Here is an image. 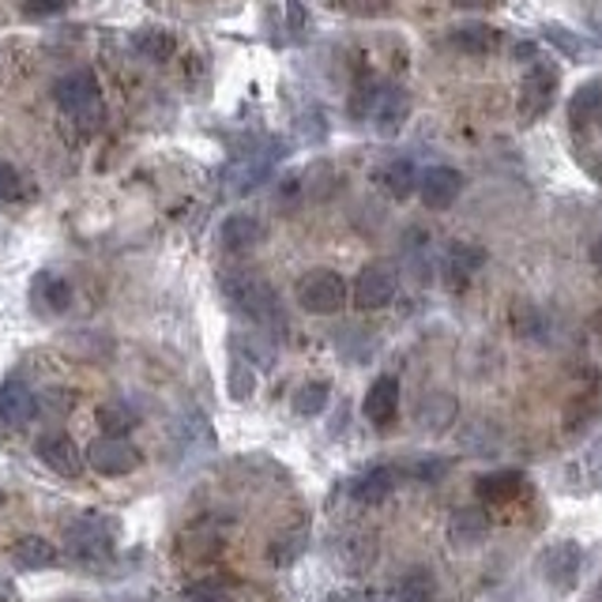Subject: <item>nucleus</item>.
Masks as SVG:
<instances>
[{"label":"nucleus","mask_w":602,"mask_h":602,"mask_svg":"<svg viewBox=\"0 0 602 602\" xmlns=\"http://www.w3.org/2000/svg\"><path fill=\"white\" fill-rule=\"evenodd\" d=\"M418 193H422V204L426 207L444 211V207H452L460 200L463 177H460V170H452V166H430V170L418 177Z\"/></svg>","instance_id":"4468645a"},{"label":"nucleus","mask_w":602,"mask_h":602,"mask_svg":"<svg viewBox=\"0 0 602 602\" xmlns=\"http://www.w3.org/2000/svg\"><path fill=\"white\" fill-rule=\"evenodd\" d=\"M230 396L234 399H249L253 396V369L245 362L230 365Z\"/></svg>","instance_id":"2f4dec72"},{"label":"nucleus","mask_w":602,"mask_h":602,"mask_svg":"<svg viewBox=\"0 0 602 602\" xmlns=\"http://www.w3.org/2000/svg\"><path fill=\"white\" fill-rule=\"evenodd\" d=\"M490 539V516L482 509H456L448 520V542L452 546H482Z\"/></svg>","instance_id":"f3484780"},{"label":"nucleus","mask_w":602,"mask_h":602,"mask_svg":"<svg viewBox=\"0 0 602 602\" xmlns=\"http://www.w3.org/2000/svg\"><path fill=\"white\" fill-rule=\"evenodd\" d=\"M351 290H354V305H358V309H384V305L396 298L399 279L388 264H365Z\"/></svg>","instance_id":"9d476101"},{"label":"nucleus","mask_w":602,"mask_h":602,"mask_svg":"<svg viewBox=\"0 0 602 602\" xmlns=\"http://www.w3.org/2000/svg\"><path fill=\"white\" fill-rule=\"evenodd\" d=\"M114 539H117V523L110 516H98V512H83L80 520H72L65 527V550L72 561L95 569L106 565L114 557Z\"/></svg>","instance_id":"f03ea898"},{"label":"nucleus","mask_w":602,"mask_h":602,"mask_svg":"<svg viewBox=\"0 0 602 602\" xmlns=\"http://www.w3.org/2000/svg\"><path fill=\"white\" fill-rule=\"evenodd\" d=\"M83 456H87V463H91V471H98V475H106V478L132 475V471L144 463L140 448H136L132 441H128V437H110V433L87 444Z\"/></svg>","instance_id":"6e6552de"},{"label":"nucleus","mask_w":602,"mask_h":602,"mask_svg":"<svg viewBox=\"0 0 602 602\" xmlns=\"http://www.w3.org/2000/svg\"><path fill=\"white\" fill-rule=\"evenodd\" d=\"M602 114V76L588 80L576 95L569 98V121L572 125H588Z\"/></svg>","instance_id":"b1692460"},{"label":"nucleus","mask_w":602,"mask_h":602,"mask_svg":"<svg viewBox=\"0 0 602 602\" xmlns=\"http://www.w3.org/2000/svg\"><path fill=\"white\" fill-rule=\"evenodd\" d=\"M332 399V388L324 381H309L302 384L298 392H294V414H302V418H317V414H324V407H328Z\"/></svg>","instance_id":"bb28decb"},{"label":"nucleus","mask_w":602,"mask_h":602,"mask_svg":"<svg viewBox=\"0 0 602 602\" xmlns=\"http://www.w3.org/2000/svg\"><path fill=\"white\" fill-rule=\"evenodd\" d=\"M53 98H57V106H61V110L83 128V132H91V128L102 125V110H106V106H102V87H98L91 68L65 72L61 80H57V87H53Z\"/></svg>","instance_id":"7ed1b4c3"},{"label":"nucleus","mask_w":602,"mask_h":602,"mask_svg":"<svg viewBox=\"0 0 602 602\" xmlns=\"http://www.w3.org/2000/svg\"><path fill=\"white\" fill-rule=\"evenodd\" d=\"M588 602H602V584H599L595 591H591V599H588Z\"/></svg>","instance_id":"37998d69"},{"label":"nucleus","mask_w":602,"mask_h":602,"mask_svg":"<svg viewBox=\"0 0 602 602\" xmlns=\"http://www.w3.org/2000/svg\"><path fill=\"white\" fill-rule=\"evenodd\" d=\"M72 8V0H23V12L34 19H49V16H61Z\"/></svg>","instance_id":"473e14b6"},{"label":"nucleus","mask_w":602,"mask_h":602,"mask_svg":"<svg viewBox=\"0 0 602 602\" xmlns=\"http://www.w3.org/2000/svg\"><path fill=\"white\" fill-rule=\"evenodd\" d=\"M305 546H309V531L305 527L283 531V535L272 542L268 557H272V565H294V561L305 554Z\"/></svg>","instance_id":"a878e982"},{"label":"nucleus","mask_w":602,"mask_h":602,"mask_svg":"<svg viewBox=\"0 0 602 602\" xmlns=\"http://www.w3.org/2000/svg\"><path fill=\"white\" fill-rule=\"evenodd\" d=\"M31 302L38 313H46V317H61L68 305H72V286L53 272H38L31 283Z\"/></svg>","instance_id":"2eb2a0df"},{"label":"nucleus","mask_w":602,"mask_h":602,"mask_svg":"<svg viewBox=\"0 0 602 602\" xmlns=\"http://www.w3.org/2000/svg\"><path fill=\"white\" fill-rule=\"evenodd\" d=\"M223 294L245 320L256 324V328H268V332L286 328L279 294H275V286L268 279H260V275H249V272L223 275Z\"/></svg>","instance_id":"f257e3e1"},{"label":"nucleus","mask_w":602,"mask_h":602,"mask_svg":"<svg viewBox=\"0 0 602 602\" xmlns=\"http://www.w3.org/2000/svg\"><path fill=\"white\" fill-rule=\"evenodd\" d=\"M554 91H557V72L550 65H535L527 72V80L520 87V110H523V121H535L550 110L554 102Z\"/></svg>","instance_id":"f8f14e48"},{"label":"nucleus","mask_w":602,"mask_h":602,"mask_svg":"<svg viewBox=\"0 0 602 602\" xmlns=\"http://www.w3.org/2000/svg\"><path fill=\"white\" fill-rule=\"evenodd\" d=\"M384 181H388V193L396 196V200H403V196L414 193V166L407 159L392 162L388 174H384Z\"/></svg>","instance_id":"c85d7f7f"},{"label":"nucleus","mask_w":602,"mask_h":602,"mask_svg":"<svg viewBox=\"0 0 602 602\" xmlns=\"http://www.w3.org/2000/svg\"><path fill=\"white\" fill-rule=\"evenodd\" d=\"M591 27H595V31H599V38H602V8H599L595 16H591Z\"/></svg>","instance_id":"79ce46f5"},{"label":"nucleus","mask_w":602,"mask_h":602,"mask_svg":"<svg viewBox=\"0 0 602 602\" xmlns=\"http://www.w3.org/2000/svg\"><path fill=\"white\" fill-rule=\"evenodd\" d=\"M324 602H358V599H354L351 591H335V595H328Z\"/></svg>","instance_id":"ea45409f"},{"label":"nucleus","mask_w":602,"mask_h":602,"mask_svg":"<svg viewBox=\"0 0 602 602\" xmlns=\"http://www.w3.org/2000/svg\"><path fill=\"white\" fill-rule=\"evenodd\" d=\"M98 426H102V433H110V437H125L136 426V411L121 399H110L98 407Z\"/></svg>","instance_id":"cd10ccee"},{"label":"nucleus","mask_w":602,"mask_h":602,"mask_svg":"<svg viewBox=\"0 0 602 602\" xmlns=\"http://www.w3.org/2000/svg\"><path fill=\"white\" fill-rule=\"evenodd\" d=\"M478 497L490 501V505H505V501L520 497L523 493V475L520 471H493V475L478 478Z\"/></svg>","instance_id":"412c9836"},{"label":"nucleus","mask_w":602,"mask_h":602,"mask_svg":"<svg viewBox=\"0 0 602 602\" xmlns=\"http://www.w3.org/2000/svg\"><path fill=\"white\" fill-rule=\"evenodd\" d=\"M260 238H264L260 219H253V215H245V211L230 215V219L219 226V241L226 253H249L253 245H260Z\"/></svg>","instance_id":"6ab92c4d"},{"label":"nucleus","mask_w":602,"mask_h":602,"mask_svg":"<svg viewBox=\"0 0 602 602\" xmlns=\"http://www.w3.org/2000/svg\"><path fill=\"white\" fill-rule=\"evenodd\" d=\"M294 298L305 313H317V317H328V313H339L343 302H347V283H343L339 272L328 268H313L305 272L298 286H294Z\"/></svg>","instance_id":"39448f33"},{"label":"nucleus","mask_w":602,"mask_h":602,"mask_svg":"<svg viewBox=\"0 0 602 602\" xmlns=\"http://www.w3.org/2000/svg\"><path fill=\"white\" fill-rule=\"evenodd\" d=\"M136 49H140V57H151V61H166L174 49V38L162 34V31H144L136 34Z\"/></svg>","instance_id":"c756f323"},{"label":"nucleus","mask_w":602,"mask_h":602,"mask_svg":"<svg viewBox=\"0 0 602 602\" xmlns=\"http://www.w3.org/2000/svg\"><path fill=\"white\" fill-rule=\"evenodd\" d=\"M335 185H339V177H335L328 162H309L302 166V170L283 177L279 193H275V204H279L283 211H290V207L298 204H320L335 193Z\"/></svg>","instance_id":"20e7f679"},{"label":"nucleus","mask_w":602,"mask_h":602,"mask_svg":"<svg viewBox=\"0 0 602 602\" xmlns=\"http://www.w3.org/2000/svg\"><path fill=\"white\" fill-rule=\"evenodd\" d=\"M34 452H38V460L46 463L53 475H61V478H76L83 471V448L76 444L68 433H46V437H38L34 444Z\"/></svg>","instance_id":"9b49d317"},{"label":"nucleus","mask_w":602,"mask_h":602,"mask_svg":"<svg viewBox=\"0 0 602 602\" xmlns=\"http://www.w3.org/2000/svg\"><path fill=\"white\" fill-rule=\"evenodd\" d=\"M456 8H490L493 0H452Z\"/></svg>","instance_id":"58836bf2"},{"label":"nucleus","mask_w":602,"mask_h":602,"mask_svg":"<svg viewBox=\"0 0 602 602\" xmlns=\"http://www.w3.org/2000/svg\"><path fill=\"white\" fill-rule=\"evenodd\" d=\"M0 505H4V490H0Z\"/></svg>","instance_id":"c03bdc74"},{"label":"nucleus","mask_w":602,"mask_h":602,"mask_svg":"<svg viewBox=\"0 0 602 602\" xmlns=\"http://www.w3.org/2000/svg\"><path fill=\"white\" fill-rule=\"evenodd\" d=\"M588 467L595 471V478L602 482V441L591 444V452H588Z\"/></svg>","instance_id":"e433bc0d"},{"label":"nucleus","mask_w":602,"mask_h":602,"mask_svg":"<svg viewBox=\"0 0 602 602\" xmlns=\"http://www.w3.org/2000/svg\"><path fill=\"white\" fill-rule=\"evenodd\" d=\"M335 8H351V12H381L388 0H332Z\"/></svg>","instance_id":"c9c22d12"},{"label":"nucleus","mask_w":602,"mask_h":602,"mask_svg":"<svg viewBox=\"0 0 602 602\" xmlns=\"http://www.w3.org/2000/svg\"><path fill=\"white\" fill-rule=\"evenodd\" d=\"M482 260H486V253L475 249V245H448V253H444V279H448L452 290H463L471 275L482 268Z\"/></svg>","instance_id":"aec40b11"},{"label":"nucleus","mask_w":602,"mask_h":602,"mask_svg":"<svg viewBox=\"0 0 602 602\" xmlns=\"http://www.w3.org/2000/svg\"><path fill=\"white\" fill-rule=\"evenodd\" d=\"M591 260H595V268L602 272V238H599L595 245H591Z\"/></svg>","instance_id":"a19ab883"},{"label":"nucleus","mask_w":602,"mask_h":602,"mask_svg":"<svg viewBox=\"0 0 602 602\" xmlns=\"http://www.w3.org/2000/svg\"><path fill=\"white\" fill-rule=\"evenodd\" d=\"M497 42H501L497 31H490V27H478V23L456 27V31L448 34V46H456L460 53H490V49L497 46Z\"/></svg>","instance_id":"393cba45"},{"label":"nucleus","mask_w":602,"mask_h":602,"mask_svg":"<svg viewBox=\"0 0 602 602\" xmlns=\"http://www.w3.org/2000/svg\"><path fill=\"white\" fill-rule=\"evenodd\" d=\"M546 38H550V42H554V46L565 49L569 57H588V53H591V46L584 42V38L572 34V31H565V27H546Z\"/></svg>","instance_id":"7c9ffc66"},{"label":"nucleus","mask_w":602,"mask_h":602,"mask_svg":"<svg viewBox=\"0 0 602 602\" xmlns=\"http://www.w3.org/2000/svg\"><path fill=\"white\" fill-rule=\"evenodd\" d=\"M61 554H57L53 542H46L42 535H23L16 539L12 546V565L23 569V572H42V569H53Z\"/></svg>","instance_id":"a211bd4d"},{"label":"nucleus","mask_w":602,"mask_h":602,"mask_svg":"<svg viewBox=\"0 0 602 602\" xmlns=\"http://www.w3.org/2000/svg\"><path fill=\"white\" fill-rule=\"evenodd\" d=\"M433 595H437V580H433V572L422 569V565L407 569L396 580V599L399 602H433Z\"/></svg>","instance_id":"5701e85b"},{"label":"nucleus","mask_w":602,"mask_h":602,"mask_svg":"<svg viewBox=\"0 0 602 602\" xmlns=\"http://www.w3.org/2000/svg\"><path fill=\"white\" fill-rule=\"evenodd\" d=\"M392 490H396V471L392 467H373L354 482V497H358L362 505H381Z\"/></svg>","instance_id":"4be33fe9"},{"label":"nucleus","mask_w":602,"mask_h":602,"mask_svg":"<svg viewBox=\"0 0 602 602\" xmlns=\"http://www.w3.org/2000/svg\"><path fill=\"white\" fill-rule=\"evenodd\" d=\"M580 565H584V550L576 546V542H554V546H546L539 554V572L542 580H546L550 588L557 591H572L580 580Z\"/></svg>","instance_id":"1a4fd4ad"},{"label":"nucleus","mask_w":602,"mask_h":602,"mask_svg":"<svg viewBox=\"0 0 602 602\" xmlns=\"http://www.w3.org/2000/svg\"><path fill=\"white\" fill-rule=\"evenodd\" d=\"M19 174H16V166H8V162H0V204H12L19 200Z\"/></svg>","instance_id":"72a5a7b5"},{"label":"nucleus","mask_w":602,"mask_h":602,"mask_svg":"<svg viewBox=\"0 0 602 602\" xmlns=\"http://www.w3.org/2000/svg\"><path fill=\"white\" fill-rule=\"evenodd\" d=\"M38 411V399L31 392V384L19 381V377H8L0 384V426L4 430H23L27 422L34 418Z\"/></svg>","instance_id":"ddd939ff"},{"label":"nucleus","mask_w":602,"mask_h":602,"mask_svg":"<svg viewBox=\"0 0 602 602\" xmlns=\"http://www.w3.org/2000/svg\"><path fill=\"white\" fill-rule=\"evenodd\" d=\"M0 602H19L16 584H12V580H4V576H0Z\"/></svg>","instance_id":"4c0bfd02"},{"label":"nucleus","mask_w":602,"mask_h":602,"mask_svg":"<svg viewBox=\"0 0 602 602\" xmlns=\"http://www.w3.org/2000/svg\"><path fill=\"white\" fill-rule=\"evenodd\" d=\"M365 418L373 422V426H388L392 418H396L399 411V381L396 377H377L369 384V392H365V403H362Z\"/></svg>","instance_id":"dca6fc26"},{"label":"nucleus","mask_w":602,"mask_h":602,"mask_svg":"<svg viewBox=\"0 0 602 602\" xmlns=\"http://www.w3.org/2000/svg\"><path fill=\"white\" fill-rule=\"evenodd\" d=\"M365 121H369L377 132L396 136L403 125L411 121V95L396 83H377L369 95H365Z\"/></svg>","instance_id":"0eeeda50"},{"label":"nucleus","mask_w":602,"mask_h":602,"mask_svg":"<svg viewBox=\"0 0 602 602\" xmlns=\"http://www.w3.org/2000/svg\"><path fill=\"white\" fill-rule=\"evenodd\" d=\"M189 602H230V591L207 580V584H193L189 588Z\"/></svg>","instance_id":"f704fd0d"},{"label":"nucleus","mask_w":602,"mask_h":602,"mask_svg":"<svg viewBox=\"0 0 602 602\" xmlns=\"http://www.w3.org/2000/svg\"><path fill=\"white\" fill-rule=\"evenodd\" d=\"M283 159V147H260V151H249V155H241V159H234L230 166H226V174H223V193L226 196H249L253 189H260L264 181L272 177L275 170V162Z\"/></svg>","instance_id":"423d86ee"}]
</instances>
